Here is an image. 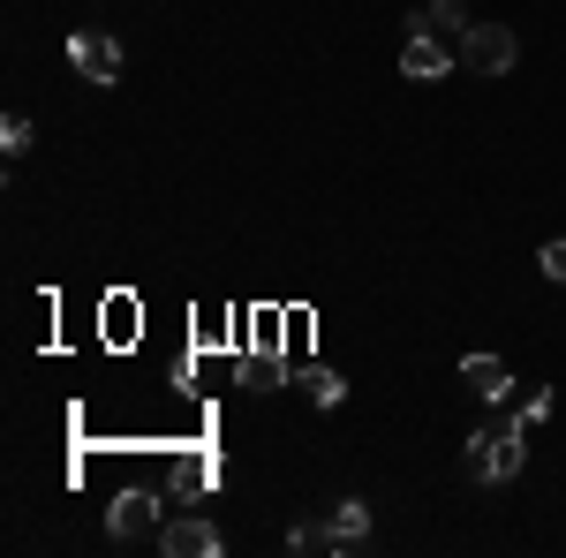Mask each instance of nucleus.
Returning a JSON list of instances; mask_svg holds the SVG:
<instances>
[{
    "label": "nucleus",
    "instance_id": "39448f33",
    "mask_svg": "<svg viewBox=\"0 0 566 558\" xmlns=\"http://www.w3.org/2000/svg\"><path fill=\"white\" fill-rule=\"evenodd\" d=\"M167 520H159V498L151 491H122L114 498V514H106V536L114 544H144V536H159Z\"/></svg>",
    "mask_w": 566,
    "mask_h": 558
},
{
    "label": "nucleus",
    "instance_id": "f257e3e1",
    "mask_svg": "<svg viewBox=\"0 0 566 558\" xmlns=\"http://www.w3.org/2000/svg\"><path fill=\"white\" fill-rule=\"evenodd\" d=\"M528 461V423L522 415H506V423H491L469 438V453H461V468H469V483H514Z\"/></svg>",
    "mask_w": 566,
    "mask_h": 558
},
{
    "label": "nucleus",
    "instance_id": "1a4fd4ad",
    "mask_svg": "<svg viewBox=\"0 0 566 558\" xmlns=\"http://www.w3.org/2000/svg\"><path fill=\"white\" fill-rule=\"evenodd\" d=\"M423 23L461 45V39H469V0H431V15H423Z\"/></svg>",
    "mask_w": 566,
    "mask_h": 558
},
{
    "label": "nucleus",
    "instance_id": "6e6552de",
    "mask_svg": "<svg viewBox=\"0 0 566 558\" xmlns=\"http://www.w3.org/2000/svg\"><path fill=\"white\" fill-rule=\"evenodd\" d=\"M317 536H325V551H355V544L370 536V506H363V498H340V506L325 514V528H317Z\"/></svg>",
    "mask_w": 566,
    "mask_h": 558
},
{
    "label": "nucleus",
    "instance_id": "f03ea898",
    "mask_svg": "<svg viewBox=\"0 0 566 558\" xmlns=\"http://www.w3.org/2000/svg\"><path fill=\"white\" fill-rule=\"evenodd\" d=\"M453 61H461V45L446 39V31H431V23L416 15V23H408V45H400V76H416V84H438V76H446Z\"/></svg>",
    "mask_w": 566,
    "mask_h": 558
},
{
    "label": "nucleus",
    "instance_id": "423d86ee",
    "mask_svg": "<svg viewBox=\"0 0 566 558\" xmlns=\"http://www.w3.org/2000/svg\"><path fill=\"white\" fill-rule=\"evenodd\" d=\"M159 551H167V558H219V551H227V536H219L212 520L181 514V520H167V528H159Z\"/></svg>",
    "mask_w": 566,
    "mask_h": 558
},
{
    "label": "nucleus",
    "instance_id": "ddd939ff",
    "mask_svg": "<svg viewBox=\"0 0 566 558\" xmlns=\"http://www.w3.org/2000/svg\"><path fill=\"white\" fill-rule=\"evenodd\" d=\"M544 280H559V287H566V234H559V242H544Z\"/></svg>",
    "mask_w": 566,
    "mask_h": 558
},
{
    "label": "nucleus",
    "instance_id": "0eeeda50",
    "mask_svg": "<svg viewBox=\"0 0 566 558\" xmlns=\"http://www.w3.org/2000/svg\"><path fill=\"white\" fill-rule=\"evenodd\" d=\"M461 386L476 392L483 408H499V400H506V392H514V370H506V362H499V355H461Z\"/></svg>",
    "mask_w": 566,
    "mask_h": 558
},
{
    "label": "nucleus",
    "instance_id": "9d476101",
    "mask_svg": "<svg viewBox=\"0 0 566 558\" xmlns=\"http://www.w3.org/2000/svg\"><path fill=\"white\" fill-rule=\"evenodd\" d=\"M234 378H242V386H280V378H287V370H280V355H242V362H234Z\"/></svg>",
    "mask_w": 566,
    "mask_h": 558
},
{
    "label": "nucleus",
    "instance_id": "20e7f679",
    "mask_svg": "<svg viewBox=\"0 0 566 558\" xmlns=\"http://www.w3.org/2000/svg\"><path fill=\"white\" fill-rule=\"evenodd\" d=\"M69 69H76L84 84H114V76H122V39H106V31H76V39H69Z\"/></svg>",
    "mask_w": 566,
    "mask_h": 558
},
{
    "label": "nucleus",
    "instance_id": "9b49d317",
    "mask_svg": "<svg viewBox=\"0 0 566 558\" xmlns=\"http://www.w3.org/2000/svg\"><path fill=\"white\" fill-rule=\"evenodd\" d=\"M303 392L317 400V408H340V400H348V378H340V370H310Z\"/></svg>",
    "mask_w": 566,
    "mask_h": 558
},
{
    "label": "nucleus",
    "instance_id": "f8f14e48",
    "mask_svg": "<svg viewBox=\"0 0 566 558\" xmlns=\"http://www.w3.org/2000/svg\"><path fill=\"white\" fill-rule=\"evenodd\" d=\"M23 144H31V122H23V114H8V122H0V151H23Z\"/></svg>",
    "mask_w": 566,
    "mask_h": 558
},
{
    "label": "nucleus",
    "instance_id": "7ed1b4c3",
    "mask_svg": "<svg viewBox=\"0 0 566 558\" xmlns=\"http://www.w3.org/2000/svg\"><path fill=\"white\" fill-rule=\"evenodd\" d=\"M514 53H522V45H514L506 23H469V39H461V61L483 69V76H506V69H514Z\"/></svg>",
    "mask_w": 566,
    "mask_h": 558
}]
</instances>
